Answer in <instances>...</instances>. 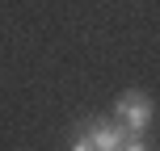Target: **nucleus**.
Returning <instances> with one entry per match:
<instances>
[{
	"mask_svg": "<svg viewBox=\"0 0 160 151\" xmlns=\"http://www.w3.org/2000/svg\"><path fill=\"white\" fill-rule=\"evenodd\" d=\"M148 122H152V101L143 92H122L118 97V126L127 134H143Z\"/></svg>",
	"mask_w": 160,
	"mask_h": 151,
	"instance_id": "nucleus-1",
	"label": "nucleus"
},
{
	"mask_svg": "<svg viewBox=\"0 0 160 151\" xmlns=\"http://www.w3.org/2000/svg\"><path fill=\"white\" fill-rule=\"evenodd\" d=\"M84 134H88V143H93V151H118L122 139H127V130H122L118 122H101L97 118V122H88Z\"/></svg>",
	"mask_w": 160,
	"mask_h": 151,
	"instance_id": "nucleus-2",
	"label": "nucleus"
},
{
	"mask_svg": "<svg viewBox=\"0 0 160 151\" xmlns=\"http://www.w3.org/2000/svg\"><path fill=\"white\" fill-rule=\"evenodd\" d=\"M118 151H148V147H143V143H139V139H135V134H127V139H122V147H118Z\"/></svg>",
	"mask_w": 160,
	"mask_h": 151,
	"instance_id": "nucleus-3",
	"label": "nucleus"
},
{
	"mask_svg": "<svg viewBox=\"0 0 160 151\" xmlns=\"http://www.w3.org/2000/svg\"><path fill=\"white\" fill-rule=\"evenodd\" d=\"M72 151H93V143H88V134H76V139H72Z\"/></svg>",
	"mask_w": 160,
	"mask_h": 151,
	"instance_id": "nucleus-4",
	"label": "nucleus"
}]
</instances>
